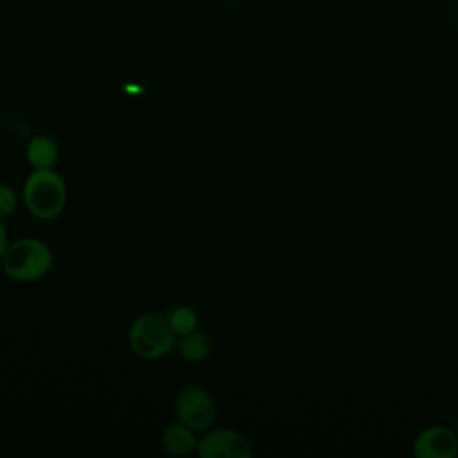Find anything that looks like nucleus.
Listing matches in <instances>:
<instances>
[{"mask_svg": "<svg viewBox=\"0 0 458 458\" xmlns=\"http://www.w3.org/2000/svg\"><path fill=\"white\" fill-rule=\"evenodd\" d=\"M68 200L64 179L52 168H34L23 184V202L29 213L41 220L59 216Z\"/></svg>", "mask_w": 458, "mask_h": 458, "instance_id": "1", "label": "nucleus"}, {"mask_svg": "<svg viewBox=\"0 0 458 458\" xmlns=\"http://www.w3.org/2000/svg\"><path fill=\"white\" fill-rule=\"evenodd\" d=\"M4 272L21 283H30L45 277L52 265L54 254L50 247L38 238H18L7 245L2 256Z\"/></svg>", "mask_w": 458, "mask_h": 458, "instance_id": "2", "label": "nucleus"}, {"mask_svg": "<svg viewBox=\"0 0 458 458\" xmlns=\"http://www.w3.org/2000/svg\"><path fill=\"white\" fill-rule=\"evenodd\" d=\"M175 331L166 317L159 313L140 315L129 329V344L136 356L143 360H159L175 345Z\"/></svg>", "mask_w": 458, "mask_h": 458, "instance_id": "3", "label": "nucleus"}, {"mask_svg": "<svg viewBox=\"0 0 458 458\" xmlns=\"http://www.w3.org/2000/svg\"><path fill=\"white\" fill-rule=\"evenodd\" d=\"M179 422L193 431H208L216 420V406L211 394L204 386L184 388L175 401Z\"/></svg>", "mask_w": 458, "mask_h": 458, "instance_id": "4", "label": "nucleus"}, {"mask_svg": "<svg viewBox=\"0 0 458 458\" xmlns=\"http://www.w3.org/2000/svg\"><path fill=\"white\" fill-rule=\"evenodd\" d=\"M197 454L200 458H250V442L231 428L211 429L197 442Z\"/></svg>", "mask_w": 458, "mask_h": 458, "instance_id": "5", "label": "nucleus"}, {"mask_svg": "<svg viewBox=\"0 0 458 458\" xmlns=\"http://www.w3.org/2000/svg\"><path fill=\"white\" fill-rule=\"evenodd\" d=\"M458 451V437L444 426L426 428L413 442V454L419 458H453Z\"/></svg>", "mask_w": 458, "mask_h": 458, "instance_id": "6", "label": "nucleus"}, {"mask_svg": "<svg viewBox=\"0 0 458 458\" xmlns=\"http://www.w3.org/2000/svg\"><path fill=\"white\" fill-rule=\"evenodd\" d=\"M161 442H163L165 451L170 454H175V456H184V454L197 451L195 431L191 428L184 426L182 422L166 428Z\"/></svg>", "mask_w": 458, "mask_h": 458, "instance_id": "7", "label": "nucleus"}, {"mask_svg": "<svg viewBox=\"0 0 458 458\" xmlns=\"http://www.w3.org/2000/svg\"><path fill=\"white\" fill-rule=\"evenodd\" d=\"M25 156L32 168H52L57 161L59 148L50 136L41 134L29 141Z\"/></svg>", "mask_w": 458, "mask_h": 458, "instance_id": "8", "label": "nucleus"}, {"mask_svg": "<svg viewBox=\"0 0 458 458\" xmlns=\"http://www.w3.org/2000/svg\"><path fill=\"white\" fill-rule=\"evenodd\" d=\"M175 347L179 356L188 363H200L211 354V342L200 331L181 335L179 340L175 342Z\"/></svg>", "mask_w": 458, "mask_h": 458, "instance_id": "9", "label": "nucleus"}, {"mask_svg": "<svg viewBox=\"0 0 458 458\" xmlns=\"http://www.w3.org/2000/svg\"><path fill=\"white\" fill-rule=\"evenodd\" d=\"M168 322H170L172 329L175 331V335L181 336V335L195 331L199 320H197V313L190 306H179L170 313Z\"/></svg>", "mask_w": 458, "mask_h": 458, "instance_id": "10", "label": "nucleus"}, {"mask_svg": "<svg viewBox=\"0 0 458 458\" xmlns=\"http://www.w3.org/2000/svg\"><path fill=\"white\" fill-rule=\"evenodd\" d=\"M16 206H18V199L14 190L7 184H0V218L11 216Z\"/></svg>", "mask_w": 458, "mask_h": 458, "instance_id": "11", "label": "nucleus"}, {"mask_svg": "<svg viewBox=\"0 0 458 458\" xmlns=\"http://www.w3.org/2000/svg\"><path fill=\"white\" fill-rule=\"evenodd\" d=\"M5 249H7V231H5L4 222L0 218V259H2L4 252H5Z\"/></svg>", "mask_w": 458, "mask_h": 458, "instance_id": "12", "label": "nucleus"}, {"mask_svg": "<svg viewBox=\"0 0 458 458\" xmlns=\"http://www.w3.org/2000/svg\"><path fill=\"white\" fill-rule=\"evenodd\" d=\"M456 437H458V422H456Z\"/></svg>", "mask_w": 458, "mask_h": 458, "instance_id": "13", "label": "nucleus"}]
</instances>
